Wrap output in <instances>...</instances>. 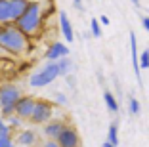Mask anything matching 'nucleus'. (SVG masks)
I'll return each mask as SVG.
<instances>
[{
    "label": "nucleus",
    "instance_id": "2",
    "mask_svg": "<svg viewBox=\"0 0 149 147\" xmlns=\"http://www.w3.org/2000/svg\"><path fill=\"white\" fill-rule=\"evenodd\" d=\"M31 40L23 36L15 25H0V50L10 56H23L29 50Z\"/></svg>",
    "mask_w": 149,
    "mask_h": 147
},
{
    "label": "nucleus",
    "instance_id": "19",
    "mask_svg": "<svg viewBox=\"0 0 149 147\" xmlns=\"http://www.w3.org/2000/svg\"><path fill=\"white\" fill-rule=\"evenodd\" d=\"M4 121H6V124L10 126V130H12V132H13V130H21V126H23V121H21V118H17L15 115L4 118Z\"/></svg>",
    "mask_w": 149,
    "mask_h": 147
},
{
    "label": "nucleus",
    "instance_id": "6",
    "mask_svg": "<svg viewBox=\"0 0 149 147\" xmlns=\"http://www.w3.org/2000/svg\"><path fill=\"white\" fill-rule=\"evenodd\" d=\"M35 103L36 100L33 98V95H21L19 98V101L15 103V109H13V115L17 118H21L23 122L29 121L33 115V109H35Z\"/></svg>",
    "mask_w": 149,
    "mask_h": 147
},
{
    "label": "nucleus",
    "instance_id": "14",
    "mask_svg": "<svg viewBox=\"0 0 149 147\" xmlns=\"http://www.w3.org/2000/svg\"><path fill=\"white\" fill-rule=\"evenodd\" d=\"M10 2H12V23H15L23 15L29 0H10Z\"/></svg>",
    "mask_w": 149,
    "mask_h": 147
},
{
    "label": "nucleus",
    "instance_id": "28",
    "mask_svg": "<svg viewBox=\"0 0 149 147\" xmlns=\"http://www.w3.org/2000/svg\"><path fill=\"white\" fill-rule=\"evenodd\" d=\"M65 80H67V84H69V86H74V78H73V75H67Z\"/></svg>",
    "mask_w": 149,
    "mask_h": 147
},
{
    "label": "nucleus",
    "instance_id": "4",
    "mask_svg": "<svg viewBox=\"0 0 149 147\" xmlns=\"http://www.w3.org/2000/svg\"><path fill=\"white\" fill-rule=\"evenodd\" d=\"M59 77V69H57V63L54 61V63H46L42 65L38 71H35V73L29 77V84H31V88H44L48 86V84H52L56 78Z\"/></svg>",
    "mask_w": 149,
    "mask_h": 147
},
{
    "label": "nucleus",
    "instance_id": "20",
    "mask_svg": "<svg viewBox=\"0 0 149 147\" xmlns=\"http://www.w3.org/2000/svg\"><path fill=\"white\" fill-rule=\"evenodd\" d=\"M90 36H94V38L101 36V25L96 17H92V21H90Z\"/></svg>",
    "mask_w": 149,
    "mask_h": 147
},
{
    "label": "nucleus",
    "instance_id": "5",
    "mask_svg": "<svg viewBox=\"0 0 149 147\" xmlns=\"http://www.w3.org/2000/svg\"><path fill=\"white\" fill-rule=\"evenodd\" d=\"M54 113H56V105L52 103V101L48 100H36L35 103V109H33V115L29 121L33 122V124H46V122H50L54 118Z\"/></svg>",
    "mask_w": 149,
    "mask_h": 147
},
{
    "label": "nucleus",
    "instance_id": "22",
    "mask_svg": "<svg viewBox=\"0 0 149 147\" xmlns=\"http://www.w3.org/2000/svg\"><path fill=\"white\" fill-rule=\"evenodd\" d=\"M2 138H12V130H10V126L6 124L4 118H0V139Z\"/></svg>",
    "mask_w": 149,
    "mask_h": 147
},
{
    "label": "nucleus",
    "instance_id": "17",
    "mask_svg": "<svg viewBox=\"0 0 149 147\" xmlns=\"http://www.w3.org/2000/svg\"><path fill=\"white\" fill-rule=\"evenodd\" d=\"M56 63H57V69H59V77H67L71 73V69H73V61L69 57H63V59L56 61Z\"/></svg>",
    "mask_w": 149,
    "mask_h": 147
},
{
    "label": "nucleus",
    "instance_id": "26",
    "mask_svg": "<svg viewBox=\"0 0 149 147\" xmlns=\"http://www.w3.org/2000/svg\"><path fill=\"white\" fill-rule=\"evenodd\" d=\"M97 21H100L101 25H109V23H111V19L107 17V15H100V19H97Z\"/></svg>",
    "mask_w": 149,
    "mask_h": 147
},
{
    "label": "nucleus",
    "instance_id": "7",
    "mask_svg": "<svg viewBox=\"0 0 149 147\" xmlns=\"http://www.w3.org/2000/svg\"><path fill=\"white\" fill-rule=\"evenodd\" d=\"M56 143L59 147H80V136L73 126L67 124L65 128H63V132L57 136Z\"/></svg>",
    "mask_w": 149,
    "mask_h": 147
},
{
    "label": "nucleus",
    "instance_id": "18",
    "mask_svg": "<svg viewBox=\"0 0 149 147\" xmlns=\"http://www.w3.org/2000/svg\"><path fill=\"white\" fill-rule=\"evenodd\" d=\"M107 143H111L113 147H118V128L117 124H111L109 130H107Z\"/></svg>",
    "mask_w": 149,
    "mask_h": 147
},
{
    "label": "nucleus",
    "instance_id": "15",
    "mask_svg": "<svg viewBox=\"0 0 149 147\" xmlns=\"http://www.w3.org/2000/svg\"><path fill=\"white\" fill-rule=\"evenodd\" d=\"M103 101H105L107 109H109L111 113H115V115H117V113H118V109H120V107H118V101L115 100V95L111 94V92H107V90H105V94H103Z\"/></svg>",
    "mask_w": 149,
    "mask_h": 147
},
{
    "label": "nucleus",
    "instance_id": "10",
    "mask_svg": "<svg viewBox=\"0 0 149 147\" xmlns=\"http://www.w3.org/2000/svg\"><path fill=\"white\" fill-rule=\"evenodd\" d=\"M15 145L17 147H35L36 143H38V136H36L35 130L31 128H23L17 132V136H15Z\"/></svg>",
    "mask_w": 149,
    "mask_h": 147
},
{
    "label": "nucleus",
    "instance_id": "30",
    "mask_svg": "<svg viewBox=\"0 0 149 147\" xmlns=\"http://www.w3.org/2000/svg\"><path fill=\"white\" fill-rule=\"evenodd\" d=\"M103 147H113L111 143H107V141H103Z\"/></svg>",
    "mask_w": 149,
    "mask_h": 147
},
{
    "label": "nucleus",
    "instance_id": "31",
    "mask_svg": "<svg viewBox=\"0 0 149 147\" xmlns=\"http://www.w3.org/2000/svg\"><path fill=\"white\" fill-rule=\"evenodd\" d=\"M10 147H17V145H15V143H13V145H10Z\"/></svg>",
    "mask_w": 149,
    "mask_h": 147
},
{
    "label": "nucleus",
    "instance_id": "16",
    "mask_svg": "<svg viewBox=\"0 0 149 147\" xmlns=\"http://www.w3.org/2000/svg\"><path fill=\"white\" fill-rule=\"evenodd\" d=\"M141 113V105L140 101L136 100V95H128V115H132V117H138Z\"/></svg>",
    "mask_w": 149,
    "mask_h": 147
},
{
    "label": "nucleus",
    "instance_id": "1",
    "mask_svg": "<svg viewBox=\"0 0 149 147\" xmlns=\"http://www.w3.org/2000/svg\"><path fill=\"white\" fill-rule=\"evenodd\" d=\"M46 8H48V4H42V2H29L25 12H23V15L13 25L17 27V31L23 36H27L29 40L35 38V36L40 35L44 19L48 17L46 15Z\"/></svg>",
    "mask_w": 149,
    "mask_h": 147
},
{
    "label": "nucleus",
    "instance_id": "3",
    "mask_svg": "<svg viewBox=\"0 0 149 147\" xmlns=\"http://www.w3.org/2000/svg\"><path fill=\"white\" fill-rule=\"evenodd\" d=\"M21 88L15 86L12 82H4L0 84V118H8L13 115L15 103L21 98Z\"/></svg>",
    "mask_w": 149,
    "mask_h": 147
},
{
    "label": "nucleus",
    "instance_id": "27",
    "mask_svg": "<svg viewBox=\"0 0 149 147\" xmlns=\"http://www.w3.org/2000/svg\"><path fill=\"white\" fill-rule=\"evenodd\" d=\"M42 147H59V145H57L56 141H48V139H46V141L42 143Z\"/></svg>",
    "mask_w": 149,
    "mask_h": 147
},
{
    "label": "nucleus",
    "instance_id": "25",
    "mask_svg": "<svg viewBox=\"0 0 149 147\" xmlns=\"http://www.w3.org/2000/svg\"><path fill=\"white\" fill-rule=\"evenodd\" d=\"M141 27L145 29V33H149V15H141Z\"/></svg>",
    "mask_w": 149,
    "mask_h": 147
},
{
    "label": "nucleus",
    "instance_id": "32",
    "mask_svg": "<svg viewBox=\"0 0 149 147\" xmlns=\"http://www.w3.org/2000/svg\"><path fill=\"white\" fill-rule=\"evenodd\" d=\"M0 54H2V50H0Z\"/></svg>",
    "mask_w": 149,
    "mask_h": 147
},
{
    "label": "nucleus",
    "instance_id": "21",
    "mask_svg": "<svg viewBox=\"0 0 149 147\" xmlns=\"http://www.w3.org/2000/svg\"><path fill=\"white\" fill-rule=\"evenodd\" d=\"M138 63H140V71L141 69H149V48H145L143 52L138 57Z\"/></svg>",
    "mask_w": 149,
    "mask_h": 147
},
{
    "label": "nucleus",
    "instance_id": "8",
    "mask_svg": "<svg viewBox=\"0 0 149 147\" xmlns=\"http://www.w3.org/2000/svg\"><path fill=\"white\" fill-rule=\"evenodd\" d=\"M65 126H67L65 121H61V118H52L50 122H46V124L42 126V134H44V138H48V141H56L57 136L63 132Z\"/></svg>",
    "mask_w": 149,
    "mask_h": 147
},
{
    "label": "nucleus",
    "instance_id": "11",
    "mask_svg": "<svg viewBox=\"0 0 149 147\" xmlns=\"http://www.w3.org/2000/svg\"><path fill=\"white\" fill-rule=\"evenodd\" d=\"M130 52H132V67H134V75H136V80L140 86H143V82H141V71H140V63H138V57H140V54H138V38H136V33L134 31H130Z\"/></svg>",
    "mask_w": 149,
    "mask_h": 147
},
{
    "label": "nucleus",
    "instance_id": "13",
    "mask_svg": "<svg viewBox=\"0 0 149 147\" xmlns=\"http://www.w3.org/2000/svg\"><path fill=\"white\" fill-rule=\"evenodd\" d=\"M10 23H12V2L0 0V25H10Z\"/></svg>",
    "mask_w": 149,
    "mask_h": 147
},
{
    "label": "nucleus",
    "instance_id": "29",
    "mask_svg": "<svg viewBox=\"0 0 149 147\" xmlns=\"http://www.w3.org/2000/svg\"><path fill=\"white\" fill-rule=\"evenodd\" d=\"M73 6H74L77 10H84V6H82V2H80V0H74V2H73Z\"/></svg>",
    "mask_w": 149,
    "mask_h": 147
},
{
    "label": "nucleus",
    "instance_id": "12",
    "mask_svg": "<svg viewBox=\"0 0 149 147\" xmlns=\"http://www.w3.org/2000/svg\"><path fill=\"white\" fill-rule=\"evenodd\" d=\"M59 27H61L63 38L71 44L74 40V31H73V25H71V21H69V15H67L65 12H59Z\"/></svg>",
    "mask_w": 149,
    "mask_h": 147
},
{
    "label": "nucleus",
    "instance_id": "23",
    "mask_svg": "<svg viewBox=\"0 0 149 147\" xmlns=\"http://www.w3.org/2000/svg\"><path fill=\"white\" fill-rule=\"evenodd\" d=\"M54 101H56L57 105H67V95L63 94V92H56V94H54Z\"/></svg>",
    "mask_w": 149,
    "mask_h": 147
},
{
    "label": "nucleus",
    "instance_id": "9",
    "mask_svg": "<svg viewBox=\"0 0 149 147\" xmlns=\"http://www.w3.org/2000/svg\"><path fill=\"white\" fill-rule=\"evenodd\" d=\"M63 57H69V46H65L63 42H52L50 44L48 50H46V59L50 63H54V61H59Z\"/></svg>",
    "mask_w": 149,
    "mask_h": 147
},
{
    "label": "nucleus",
    "instance_id": "24",
    "mask_svg": "<svg viewBox=\"0 0 149 147\" xmlns=\"http://www.w3.org/2000/svg\"><path fill=\"white\" fill-rule=\"evenodd\" d=\"M10 145H13V136L12 138H2L0 139V147H10Z\"/></svg>",
    "mask_w": 149,
    "mask_h": 147
}]
</instances>
